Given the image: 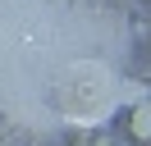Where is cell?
<instances>
[{"instance_id": "obj_1", "label": "cell", "mask_w": 151, "mask_h": 146, "mask_svg": "<svg viewBox=\"0 0 151 146\" xmlns=\"http://www.w3.org/2000/svg\"><path fill=\"white\" fill-rule=\"evenodd\" d=\"M133 137H142V142H151V96L147 100H137V105H133Z\"/></svg>"}, {"instance_id": "obj_3", "label": "cell", "mask_w": 151, "mask_h": 146, "mask_svg": "<svg viewBox=\"0 0 151 146\" xmlns=\"http://www.w3.org/2000/svg\"><path fill=\"white\" fill-rule=\"evenodd\" d=\"M101 146H119V142H101Z\"/></svg>"}, {"instance_id": "obj_2", "label": "cell", "mask_w": 151, "mask_h": 146, "mask_svg": "<svg viewBox=\"0 0 151 146\" xmlns=\"http://www.w3.org/2000/svg\"><path fill=\"white\" fill-rule=\"evenodd\" d=\"M147 96H151L147 82H133V78H124V82H119V105H128V110H133L137 100H147Z\"/></svg>"}]
</instances>
